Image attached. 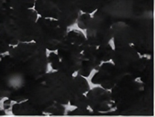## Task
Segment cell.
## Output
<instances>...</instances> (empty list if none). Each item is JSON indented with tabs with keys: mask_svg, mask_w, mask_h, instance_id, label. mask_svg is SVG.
Here are the masks:
<instances>
[{
	"mask_svg": "<svg viewBox=\"0 0 155 117\" xmlns=\"http://www.w3.org/2000/svg\"><path fill=\"white\" fill-rule=\"evenodd\" d=\"M12 46L8 44L4 38L0 36V55L8 54Z\"/></svg>",
	"mask_w": 155,
	"mask_h": 117,
	"instance_id": "5b68a950",
	"label": "cell"
},
{
	"mask_svg": "<svg viewBox=\"0 0 155 117\" xmlns=\"http://www.w3.org/2000/svg\"><path fill=\"white\" fill-rule=\"evenodd\" d=\"M61 21L53 19L38 18L33 37V41L46 50L57 51L65 37V30Z\"/></svg>",
	"mask_w": 155,
	"mask_h": 117,
	"instance_id": "3957f363",
	"label": "cell"
},
{
	"mask_svg": "<svg viewBox=\"0 0 155 117\" xmlns=\"http://www.w3.org/2000/svg\"><path fill=\"white\" fill-rule=\"evenodd\" d=\"M88 108H87V109H88V110H89V111H91V112H93V109H91V107H90V106H88Z\"/></svg>",
	"mask_w": 155,
	"mask_h": 117,
	"instance_id": "52a82bcc",
	"label": "cell"
},
{
	"mask_svg": "<svg viewBox=\"0 0 155 117\" xmlns=\"http://www.w3.org/2000/svg\"><path fill=\"white\" fill-rule=\"evenodd\" d=\"M11 8H32L36 0H6Z\"/></svg>",
	"mask_w": 155,
	"mask_h": 117,
	"instance_id": "277c9868",
	"label": "cell"
},
{
	"mask_svg": "<svg viewBox=\"0 0 155 117\" xmlns=\"http://www.w3.org/2000/svg\"><path fill=\"white\" fill-rule=\"evenodd\" d=\"M47 60L46 50L34 41L12 46L0 56V86L12 97H23L32 78L47 72Z\"/></svg>",
	"mask_w": 155,
	"mask_h": 117,
	"instance_id": "6da1fadb",
	"label": "cell"
},
{
	"mask_svg": "<svg viewBox=\"0 0 155 117\" xmlns=\"http://www.w3.org/2000/svg\"><path fill=\"white\" fill-rule=\"evenodd\" d=\"M37 19L32 8H10L0 19V36L12 46L33 41Z\"/></svg>",
	"mask_w": 155,
	"mask_h": 117,
	"instance_id": "7a4b0ae2",
	"label": "cell"
},
{
	"mask_svg": "<svg viewBox=\"0 0 155 117\" xmlns=\"http://www.w3.org/2000/svg\"><path fill=\"white\" fill-rule=\"evenodd\" d=\"M6 113L2 105H0V115H5Z\"/></svg>",
	"mask_w": 155,
	"mask_h": 117,
	"instance_id": "8992f818",
	"label": "cell"
}]
</instances>
